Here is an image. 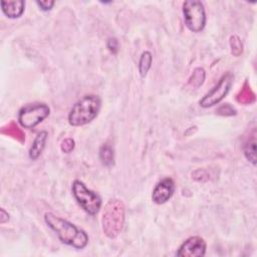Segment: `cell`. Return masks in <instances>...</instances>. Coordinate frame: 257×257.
<instances>
[{
    "mask_svg": "<svg viewBox=\"0 0 257 257\" xmlns=\"http://www.w3.org/2000/svg\"><path fill=\"white\" fill-rule=\"evenodd\" d=\"M234 75L231 72H226L222 75L219 81L215 84V86L210 89L199 101L201 107L208 108L215 104H218L230 91L231 86L233 84Z\"/></svg>",
    "mask_w": 257,
    "mask_h": 257,
    "instance_id": "52a82bcc",
    "label": "cell"
},
{
    "mask_svg": "<svg viewBox=\"0 0 257 257\" xmlns=\"http://www.w3.org/2000/svg\"><path fill=\"white\" fill-rule=\"evenodd\" d=\"M106 47L108 48V50L111 53H113V54L117 53V51H118V41H117V39L114 38V37L108 38L107 41H106Z\"/></svg>",
    "mask_w": 257,
    "mask_h": 257,
    "instance_id": "44dd1931",
    "label": "cell"
},
{
    "mask_svg": "<svg viewBox=\"0 0 257 257\" xmlns=\"http://www.w3.org/2000/svg\"><path fill=\"white\" fill-rule=\"evenodd\" d=\"M216 112L217 114H220V115L230 116V115H235L237 111L230 103H224L216 109Z\"/></svg>",
    "mask_w": 257,
    "mask_h": 257,
    "instance_id": "d6986e66",
    "label": "cell"
},
{
    "mask_svg": "<svg viewBox=\"0 0 257 257\" xmlns=\"http://www.w3.org/2000/svg\"><path fill=\"white\" fill-rule=\"evenodd\" d=\"M74 147H75V142H74V140L71 139V138H66V139H64V140L61 142V144H60V149H61V151H62L63 153H65V154L71 153V152L73 151Z\"/></svg>",
    "mask_w": 257,
    "mask_h": 257,
    "instance_id": "ffe728a7",
    "label": "cell"
},
{
    "mask_svg": "<svg viewBox=\"0 0 257 257\" xmlns=\"http://www.w3.org/2000/svg\"><path fill=\"white\" fill-rule=\"evenodd\" d=\"M44 221L63 244L78 250L85 248L88 244L89 238L86 232L73 223L62 219L51 212L44 214Z\"/></svg>",
    "mask_w": 257,
    "mask_h": 257,
    "instance_id": "6da1fadb",
    "label": "cell"
},
{
    "mask_svg": "<svg viewBox=\"0 0 257 257\" xmlns=\"http://www.w3.org/2000/svg\"><path fill=\"white\" fill-rule=\"evenodd\" d=\"M205 77H206V72H205L204 68L197 67L194 69L192 75L188 79V85L193 87V89L198 88L199 86H201L203 84Z\"/></svg>",
    "mask_w": 257,
    "mask_h": 257,
    "instance_id": "e0dca14e",
    "label": "cell"
},
{
    "mask_svg": "<svg viewBox=\"0 0 257 257\" xmlns=\"http://www.w3.org/2000/svg\"><path fill=\"white\" fill-rule=\"evenodd\" d=\"M243 154L248 162H250L253 166L256 165V130L255 127L249 133L248 137H246L243 146H242Z\"/></svg>",
    "mask_w": 257,
    "mask_h": 257,
    "instance_id": "8fae6325",
    "label": "cell"
},
{
    "mask_svg": "<svg viewBox=\"0 0 257 257\" xmlns=\"http://www.w3.org/2000/svg\"><path fill=\"white\" fill-rule=\"evenodd\" d=\"M49 113L50 108L45 103H28L19 109L17 119L22 127L31 130L42 122L49 115Z\"/></svg>",
    "mask_w": 257,
    "mask_h": 257,
    "instance_id": "8992f818",
    "label": "cell"
},
{
    "mask_svg": "<svg viewBox=\"0 0 257 257\" xmlns=\"http://www.w3.org/2000/svg\"><path fill=\"white\" fill-rule=\"evenodd\" d=\"M183 15L185 24L192 32H201L207 22L204 4L198 0H188L183 3Z\"/></svg>",
    "mask_w": 257,
    "mask_h": 257,
    "instance_id": "5b68a950",
    "label": "cell"
},
{
    "mask_svg": "<svg viewBox=\"0 0 257 257\" xmlns=\"http://www.w3.org/2000/svg\"><path fill=\"white\" fill-rule=\"evenodd\" d=\"M176 186L172 178H164L155 186L152 193V200L155 204L162 205L168 202L174 195Z\"/></svg>",
    "mask_w": 257,
    "mask_h": 257,
    "instance_id": "9c48e42d",
    "label": "cell"
},
{
    "mask_svg": "<svg viewBox=\"0 0 257 257\" xmlns=\"http://www.w3.org/2000/svg\"><path fill=\"white\" fill-rule=\"evenodd\" d=\"M101 107V99L95 94H86L78 99L68 113V122L72 126H81L92 121Z\"/></svg>",
    "mask_w": 257,
    "mask_h": 257,
    "instance_id": "7a4b0ae2",
    "label": "cell"
},
{
    "mask_svg": "<svg viewBox=\"0 0 257 257\" xmlns=\"http://www.w3.org/2000/svg\"><path fill=\"white\" fill-rule=\"evenodd\" d=\"M36 4L39 6V8L42 11H49L52 9L55 2L52 0H45V1H36Z\"/></svg>",
    "mask_w": 257,
    "mask_h": 257,
    "instance_id": "7402d4cb",
    "label": "cell"
},
{
    "mask_svg": "<svg viewBox=\"0 0 257 257\" xmlns=\"http://www.w3.org/2000/svg\"><path fill=\"white\" fill-rule=\"evenodd\" d=\"M230 47H231V53L234 56H240L243 52V44L238 35H232L229 40Z\"/></svg>",
    "mask_w": 257,
    "mask_h": 257,
    "instance_id": "ac0fdd59",
    "label": "cell"
},
{
    "mask_svg": "<svg viewBox=\"0 0 257 257\" xmlns=\"http://www.w3.org/2000/svg\"><path fill=\"white\" fill-rule=\"evenodd\" d=\"M71 191L74 199L81 209L90 216L96 215L101 208L100 196L88 189L80 180H74L72 182Z\"/></svg>",
    "mask_w": 257,
    "mask_h": 257,
    "instance_id": "277c9868",
    "label": "cell"
},
{
    "mask_svg": "<svg viewBox=\"0 0 257 257\" xmlns=\"http://www.w3.org/2000/svg\"><path fill=\"white\" fill-rule=\"evenodd\" d=\"M1 10L2 12L11 19L20 17L25 9V1L23 0H14V1H1Z\"/></svg>",
    "mask_w": 257,
    "mask_h": 257,
    "instance_id": "30bf717a",
    "label": "cell"
},
{
    "mask_svg": "<svg viewBox=\"0 0 257 257\" xmlns=\"http://www.w3.org/2000/svg\"><path fill=\"white\" fill-rule=\"evenodd\" d=\"M47 137L48 134L46 131H41L40 133L37 134V136L35 137L30 149H29V158L32 161H35L39 158V156L42 154L44 148H45V144L47 141Z\"/></svg>",
    "mask_w": 257,
    "mask_h": 257,
    "instance_id": "7c38bea8",
    "label": "cell"
},
{
    "mask_svg": "<svg viewBox=\"0 0 257 257\" xmlns=\"http://www.w3.org/2000/svg\"><path fill=\"white\" fill-rule=\"evenodd\" d=\"M125 219V207L121 200H109L103 209L101 217L102 231L110 239L116 238L122 230Z\"/></svg>",
    "mask_w": 257,
    "mask_h": 257,
    "instance_id": "3957f363",
    "label": "cell"
},
{
    "mask_svg": "<svg viewBox=\"0 0 257 257\" xmlns=\"http://www.w3.org/2000/svg\"><path fill=\"white\" fill-rule=\"evenodd\" d=\"M152 63H153L152 53L148 50L144 51L139 59V64H138V69L142 77H145L147 75V73L152 67Z\"/></svg>",
    "mask_w": 257,
    "mask_h": 257,
    "instance_id": "2e32d148",
    "label": "cell"
},
{
    "mask_svg": "<svg viewBox=\"0 0 257 257\" xmlns=\"http://www.w3.org/2000/svg\"><path fill=\"white\" fill-rule=\"evenodd\" d=\"M9 220V214L4 210V208H1L0 210V223L4 224Z\"/></svg>",
    "mask_w": 257,
    "mask_h": 257,
    "instance_id": "603a6c76",
    "label": "cell"
},
{
    "mask_svg": "<svg viewBox=\"0 0 257 257\" xmlns=\"http://www.w3.org/2000/svg\"><path fill=\"white\" fill-rule=\"evenodd\" d=\"M98 157L101 164L105 167H111L114 163L113 148L108 143H104L100 146L98 151Z\"/></svg>",
    "mask_w": 257,
    "mask_h": 257,
    "instance_id": "4fadbf2b",
    "label": "cell"
},
{
    "mask_svg": "<svg viewBox=\"0 0 257 257\" xmlns=\"http://www.w3.org/2000/svg\"><path fill=\"white\" fill-rule=\"evenodd\" d=\"M1 133L3 135H7V136L15 139L16 141H18L21 144L25 142V134L14 121H10L5 126H3L1 128Z\"/></svg>",
    "mask_w": 257,
    "mask_h": 257,
    "instance_id": "9a60e30c",
    "label": "cell"
},
{
    "mask_svg": "<svg viewBox=\"0 0 257 257\" xmlns=\"http://www.w3.org/2000/svg\"><path fill=\"white\" fill-rule=\"evenodd\" d=\"M255 93L247 81L244 82L239 92L236 94V100L242 104H250L255 101Z\"/></svg>",
    "mask_w": 257,
    "mask_h": 257,
    "instance_id": "5bb4252c",
    "label": "cell"
},
{
    "mask_svg": "<svg viewBox=\"0 0 257 257\" xmlns=\"http://www.w3.org/2000/svg\"><path fill=\"white\" fill-rule=\"evenodd\" d=\"M206 241L200 236H191L179 247L176 255L178 257H202L206 254Z\"/></svg>",
    "mask_w": 257,
    "mask_h": 257,
    "instance_id": "ba28073f",
    "label": "cell"
}]
</instances>
